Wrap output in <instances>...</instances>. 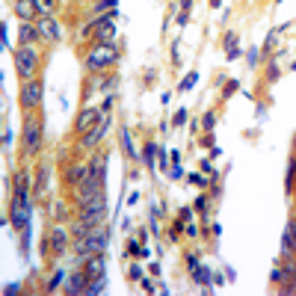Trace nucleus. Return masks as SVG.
Instances as JSON below:
<instances>
[{
  "instance_id": "obj_29",
  "label": "nucleus",
  "mask_w": 296,
  "mask_h": 296,
  "mask_svg": "<svg viewBox=\"0 0 296 296\" xmlns=\"http://www.w3.org/2000/svg\"><path fill=\"white\" fill-rule=\"evenodd\" d=\"M196 77H199V74L193 71V74H190V77H187V80H184V83H181V92H187V89H190V86L196 83Z\"/></svg>"
},
{
  "instance_id": "obj_33",
  "label": "nucleus",
  "mask_w": 296,
  "mask_h": 296,
  "mask_svg": "<svg viewBox=\"0 0 296 296\" xmlns=\"http://www.w3.org/2000/svg\"><path fill=\"white\" fill-rule=\"evenodd\" d=\"M196 210H202V213L207 210V199H204V196H199V199H196Z\"/></svg>"
},
{
  "instance_id": "obj_9",
  "label": "nucleus",
  "mask_w": 296,
  "mask_h": 296,
  "mask_svg": "<svg viewBox=\"0 0 296 296\" xmlns=\"http://www.w3.org/2000/svg\"><path fill=\"white\" fill-rule=\"evenodd\" d=\"M101 187H104V181H101V178H95V175H89L83 184H77V190H74V196H77V202L83 204V202H89V199L101 196Z\"/></svg>"
},
{
  "instance_id": "obj_25",
  "label": "nucleus",
  "mask_w": 296,
  "mask_h": 296,
  "mask_svg": "<svg viewBox=\"0 0 296 296\" xmlns=\"http://www.w3.org/2000/svg\"><path fill=\"white\" fill-rule=\"evenodd\" d=\"M36 9H39V15H51L54 12V0H36Z\"/></svg>"
},
{
  "instance_id": "obj_35",
  "label": "nucleus",
  "mask_w": 296,
  "mask_h": 296,
  "mask_svg": "<svg viewBox=\"0 0 296 296\" xmlns=\"http://www.w3.org/2000/svg\"><path fill=\"white\" fill-rule=\"evenodd\" d=\"M116 3H119V0H101L98 6H101V9H107V6H110V9H116Z\"/></svg>"
},
{
  "instance_id": "obj_26",
  "label": "nucleus",
  "mask_w": 296,
  "mask_h": 296,
  "mask_svg": "<svg viewBox=\"0 0 296 296\" xmlns=\"http://www.w3.org/2000/svg\"><path fill=\"white\" fill-rule=\"evenodd\" d=\"M62 281H65V273H62V270H59V273H56V276H54V278H51V281H48V287H45V290H48V293H54V290H56V287H59V284H62Z\"/></svg>"
},
{
  "instance_id": "obj_36",
  "label": "nucleus",
  "mask_w": 296,
  "mask_h": 296,
  "mask_svg": "<svg viewBox=\"0 0 296 296\" xmlns=\"http://www.w3.org/2000/svg\"><path fill=\"white\" fill-rule=\"evenodd\" d=\"M184 172H181V163H175V169H169V178H181Z\"/></svg>"
},
{
  "instance_id": "obj_19",
  "label": "nucleus",
  "mask_w": 296,
  "mask_h": 296,
  "mask_svg": "<svg viewBox=\"0 0 296 296\" xmlns=\"http://www.w3.org/2000/svg\"><path fill=\"white\" fill-rule=\"evenodd\" d=\"M89 169H92V175H95V178H101V181H104V175H107V154H95V157H92V163H89Z\"/></svg>"
},
{
  "instance_id": "obj_3",
  "label": "nucleus",
  "mask_w": 296,
  "mask_h": 296,
  "mask_svg": "<svg viewBox=\"0 0 296 296\" xmlns=\"http://www.w3.org/2000/svg\"><path fill=\"white\" fill-rule=\"evenodd\" d=\"M107 246H110V234L101 231V228H95L89 237H80L77 243H74V249H77V255H80V261H86V258H92V255H104Z\"/></svg>"
},
{
  "instance_id": "obj_8",
  "label": "nucleus",
  "mask_w": 296,
  "mask_h": 296,
  "mask_svg": "<svg viewBox=\"0 0 296 296\" xmlns=\"http://www.w3.org/2000/svg\"><path fill=\"white\" fill-rule=\"evenodd\" d=\"M116 39V12H110L95 21V42H113Z\"/></svg>"
},
{
  "instance_id": "obj_32",
  "label": "nucleus",
  "mask_w": 296,
  "mask_h": 296,
  "mask_svg": "<svg viewBox=\"0 0 296 296\" xmlns=\"http://www.w3.org/2000/svg\"><path fill=\"white\" fill-rule=\"evenodd\" d=\"M184 122H187V110H178V113H175V125H184Z\"/></svg>"
},
{
  "instance_id": "obj_7",
  "label": "nucleus",
  "mask_w": 296,
  "mask_h": 296,
  "mask_svg": "<svg viewBox=\"0 0 296 296\" xmlns=\"http://www.w3.org/2000/svg\"><path fill=\"white\" fill-rule=\"evenodd\" d=\"M30 207H33V202L12 196L9 213H12V225H15V228H27V222H30Z\"/></svg>"
},
{
  "instance_id": "obj_41",
  "label": "nucleus",
  "mask_w": 296,
  "mask_h": 296,
  "mask_svg": "<svg viewBox=\"0 0 296 296\" xmlns=\"http://www.w3.org/2000/svg\"><path fill=\"white\" fill-rule=\"evenodd\" d=\"M190 6H193V0H181V9L184 12H190Z\"/></svg>"
},
{
  "instance_id": "obj_42",
  "label": "nucleus",
  "mask_w": 296,
  "mask_h": 296,
  "mask_svg": "<svg viewBox=\"0 0 296 296\" xmlns=\"http://www.w3.org/2000/svg\"><path fill=\"white\" fill-rule=\"evenodd\" d=\"M293 193H296V181H293Z\"/></svg>"
},
{
  "instance_id": "obj_28",
  "label": "nucleus",
  "mask_w": 296,
  "mask_h": 296,
  "mask_svg": "<svg viewBox=\"0 0 296 296\" xmlns=\"http://www.w3.org/2000/svg\"><path fill=\"white\" fill-rule=\"evenodd\" d=\"M193 276H196V281H199V284H207V281H210V273H207V270H196Z\"/></svg>"
},
{
  "instance_id": "obj_20",
  "label": "nucleus",
  "mask_w": 296,
  "mask_h": 296,
  "mask_svg": "<svg viewBox=\"0 0 296 296\" xmlns=\"http://www.w3.org/2000/svg\"><path fill=\"white\" fill-rule=\"evenodd\" d=\"M48 175H51V166H39V181H36V187H33L36 199H39V196H45V184H48Z\"/></svg>"
},
{
  "instance_id": "obj_24",
  "label": "nucleus",
  "mask_w": 296,
  "mask_h": 296,
  "mask_svg": "<svg viewBox=\"0 0 296 296\" xmlns=\"http://www.w3.org/2000/svg\"><path fill=\"white\" fill-rule=\"evenodd\" d=\"M122 148L130 154V157H136V148H133V139H130V133L128 130H122Z\"/></svg>"
},
{
  "instance_id": "obj_16",
  "label": "nucleus",
  "mask_w": 296,
  "mask_h": 296,
  "mask_svg": "<svg viewBox=\"0 0 296 296\" xmlns=\"http://www.w3.org/2000/svg\"><path fill=\"white\" fill-rule=\"evenodd\" d=\"M86 287H89V276L86 273H74L68 278V284H65V293H86Z\"/></svg>"
},
{
  "instance_id": "obj_38",
  "label": "nucleus",
  "mask_w": 296,
  "mask_h": 296,
  "mask_svg": "<svg viewBox=\"0 0 296 296\" xmlns=\"http://www.w3.org/2000/svg\"><path fill=\"white\" fill-rule=\"evenodd\" d=\"M190 216H193V210H190V207H184V210H181V222H190Z\"/></svg>"
},
{
  "instance_id": "obj_10",
  "label": "nucleus",
  "mask_w": 296,
  "mask_h": 296,
  "mask_svg": "<svg viewBox=\"0 0 296 296\" xmlns=\"http://www.w3.org/2000/svg\"><path fill=\"white\" fill-rule=\"evenodd\" d=\"M107 130H110V113H104V116L98 119V125H95L92 130H86V136H83V142H80V145H83V148H95V145H98V139H101Z\"/></svg>"
},
{
  "instance_id": "obj_4",
  "label": "nucleus",
  "mask_w": 296,
  "mask_h": 296,
  "mask_svg": "<svg viewBox=\"0 0 296 296\" xmlns=\"http://www.w3.org/2000/svg\"><path fill=\"white\" fill-rule=\"evenodd\" d=\"M77 219H80V222H86V225H92V228H98L101 222L107 219V199H104V193H101V196H95V199H89V202H83V204H80Z\"/></svg>"
},
{
  "instance_id": "obj_6",
  "label": "nucleus",
  "mask_w": 296,
  "mask_h": 296,
  "mask_svg": "<svg viewBox=\"0 0 296 296\" xmlns=\"http://www.w3.org/2000/svg\"><path fill=\"white\" fill-rule=\"evenodd\" d=\"M42 104V83L39 80H24L21 86V107L24 110H36Z\"/></svg>"
},
{
  "instance_id": "obj_22",
  "label": "nucleus",
  "mask_w": 296,
  "mask_h": 296,
  "mask_svg": "<svg viewBox=\"0 0 296 296\" xmlns=\"http://www.w3.org/2000/svg\"><path fill=\"white\" fill-rule=\"evenodd\" d=\"M154 151H157V145H154V142H148V145H145V151H142V157H145V166H148V169H154Z\"/></svg>"
},
{
  "instance_id": "obj_40",
  "label": "nucleus",
  "mask_w": 296,
  "mask_h": 296,
  "mask_svg": "<svg viewBox=\"0 0 296 296\" xmlns=\"http://www.w3.org/2000/svg\"><path fill=\"white\" fill-rule=\"evenodd\" d=\"M130 276H133V278H139V276H142V270H139L136 264H130Z\"/></svg>"
},
{
  "instance_id": "obj_27",
  "label": "nucleus",
  "mask_w": 296,
  "mask_h": 296,
  "mask_svg": "<svg viewBox=\"0 0 296 296\" xmlns=\"http://www.w3.org/2000/svg\"><path fill=\"white\" fill-rule=\"evenodd\" d=\"M213 125H216V113H204L202 128H204V130H213Z\"/></svg>"
},
{
  "instance_id": "obj_15",
  "label": "nucleus",
  "mask_w": 296,
  "mask_h": 296,
  "mask_svg": "<svg viewBox=\"0 0 296 296\" xmlns=\"http://www.w3.org/2000/svg\"><path fill=\"white\" fill-rule=\"evenodd\" d=\"M83 273L89 276V281H92V278H98V276H104V273H107V261H104V255H92V258H86V261H83Z\"/></svg>"
},
{
  "instance_id": "obj_43",
  "label": "nucleus",
  "mask_w": 296,
  "mask_h": 296,
  "mask_svg": "<svg viewBox=\"0 0 296 296\" xmlns=\"http://www.w3.org/2000/svg\"><path fill=\"white\" fill-rule=\"evenodd\" d=\"M95 3H101V0H95Z\"/></svg>"
},
{
  "instance_id": "obj_5",
  "label": "nucleus",
  "mask_w": 296,
  "mask_h": 296,
  "mask_svg": "<svg viewBox=\"0 0 296 296\" xmlns=\"http://www.w3.org/2000/svg\"><path fill=\"white\" fill-rule=\"evenodd\" d=\"M39 148H42V125L36 119H27L24 122V154L33 157Z\"/></svg>"
},
{
  "instance_id": "obj_13",
  "label": "nucleus",
  "mask_w": 296,
  "mask_h": 296,
  "mask_svg": "<svg viewBox=\"0 0 296 296\" xmlns=\"http://www.w3.org/2000/svg\"><path fill=\"white\" fill-rule=\"evenodd\" d=\"M89 175H92L89 163H71V166H68V172H65V181L71 184V187H77V184H83Z\"/></svg>"
},
{
  "instance_id": "obj_21",
  "label": "nucleus",
  "mask_w": 296,
  "mask_h": 296,
  "mask_svg": "<svg viewBox=\"0 0 296 296\" xmlns=\"http://www.w3.org/2000/svg\"><path fill=\"white\" fill-rule=\"evenodd\" d=\"M104 290H107V276L92 278V281H89V287H86V293H104Z\"/></svg>"
},
{
  "instance_id": "obj_39",
  "label": "nucleus",
  "mask_w": 296,
  "mask_h": 296,
  "mask_svg": "<svg viewBox=\"0 0 296 296\" xmlns=\"http://www.w3.org/2000/svg\"><path fill=\"white\" fill-rule=\"evenodd\" d=\"M3 293H18V281H12V284H6V287H3Z\"/></svg>"
},
{
  "instance_id": "obj_31",
  "label": "nucleus",
  "mask_w": 296,
  "mask_h": 296,
  "mask_svg": "<svg viewBox=\"0 0 296 296\" xmlns=\"http://www.w3.org/2000/svg\"><path fill=\"white\" fill-rule=\"evenodd\" d=\"M181 231H184V222L178 219V222H175V225H172V240H178V237H181Z\"/></svg>"
},
{
  "instance_id": "obj_23",
  "label": "nucleus",
  "mask_w": 296,
  "mask_h": 296,
  "mask_svg": "<svg viewBox=\"0 0 296 296\" xmlns=\"http://www.w3.org/2000/svg\"><path fill=\"white\" fill-rule=\"evenodd\" d=\"M284 243H290V246L296 249V219H290V222H287V231H284Z\"/></svg>"
},
{
  "instance_id": "obj_1",
  "label": "nucleus",
  "mask_w": 296,
  "mask_h": 296,
  "mask_svg": "<svg viewBox=\"0 0 296 296\" xmlns=\"http://www.w3.org/2000/svg\"><path fill=\"white\" fill-rule=\"evenodd\" d=\"M116 59H119V51H116L113 42H95V45L89 48L86 65H89V71H104L107 65H113Z\"/></svg>"
},
{
  "instance_id": "obj_34",
  "label": "nucleus",
  "mask_w": 296,
  "mask_h": 296,
  "mask_svg": "<svg viewBox=\"0 0 296 296\" xmlns=\"http://www.w3.org/2000/svg\"><path fill=\"white\" fill-rule=\"evenodd\" d=\"M187 267H190V270H193V273H196V270H199V258H196V255H190V258H187Z\"/></svg>"
},
{
  "instance_id": "obj_11",
  "label": "nucleus",
  "mask_w": 296,
  "mask_h": 296,
  "mask_svg": "<svg viewBox=\"0 0 296 296\" xmlns=\"http://www.w3.org/2000/svg\"><path fill=\"white\" fill-rule=\"evenodd\" d=\"M36 27H39V33L42 36H48V39H62V27H59V21L56 18H51V15H39L36 18Z\"/></svg>"
},
{
  "instance_id": "obj_14",
  "label": "nucleus",
  "mask_w": 296,
  "mask_h": 296,
  "mask_svg": "<svg viewBox=\"0 0 296 296\" xmlns=\"http://www.w3.org/2000/svg\"><path fill=\"white\" fill-rule=\"evenodd\" d=\"M98 119H101V113H98V110H83V113L77 116V119H74V130H77V133H83V130H92L95 125H98Z\"/></svg>"
},
{
  "instance_id": "obj_30",
  "label": "nucleus",
  "mask_w": 296,
  "mask_h": 296,
  "mask_svg": "<svg viewBox=\"0 0 296 296\" xmlns=\"http://www.w3.org/2000/svg\"><path fill=\"white\" fill-rule=\"evenodd\" d=\"M267 80H278V68H276V62H270V68H267Z\"/></svg>"
},
{
  "instance_id": "obj_17",
  "label": "nucleus",
  "mask_w": 296,
  "mask_h": 296,
  "mask_svg": "<svg viewBox=\"0 0 296 296\" xmlns=\"http://www.w3.org/2000/svg\"><path fill=\"white\" fill-rule=\"evenodd\" d=\"M48 246H51L54 252H62V249L68 246V231H65V228H51V234H48Z\"/></svg>"
},
{
  "instance_id": "obj_37",
  "label": "nucleus",
  "mask_w": 296,
  "mask_h": 296,
  "mask_svg": "<svg viewBox=\"0 0 296 296\" xmlns=\"http://www.w3.org/2000/svg\"><path fill=\"white\" fill-rule=\"evenodd\" d=\"M128 252H130V255H139V252H142V249H139V246H136V243H133V240H128Z\"/></svg>"
},
{
  "instance_id": "obj_12",
  "label": "nucleus",
  "mask_w": 296,
  "mask_h": 296,
  "mask_svg": "<svg viewBox=\"0 0 296 296\" xmlns=\"http://www.w3.org/2000/svg\"><path fill=\"white\" fill-rule=\"evenodd\" d=\"M12 9L21 21H36L39 18V9H36V0H12Z\"/></svg>"
},
{
  "instance_id": "obj_18",
  "label": "nucleus",
  "mask_w": 296,
  "mask_h": 296,
  "mask_svg": "<svg viewBox=\"0 0 296 296\" xmlns=\"http://www.w3.org/2000/svg\"><path fill=\"white\" fill-rule=\"evenodd\" d=\"M39 36H42L39 27L30 24V21H24V24H21V33H18V42H21V45H33L36 39H39Z\"/></svg>"
},
{
  "instance_id": "obj_2",
  "label": "nucleus",
  "mask_w": 296,
  "mask_h": 296,
  "mask_svg": "<svg viewBox=\"0 0 296 296\" xmlns=\"http://www.w3.org/2000/svg\"><path fill=\"white\" fill-rule=\"evenodd\" d=\"M15 71L21 80H33L36 71H39V51H36L33 45H21L15 51Z\"/></svg>"
}]
</instances>
